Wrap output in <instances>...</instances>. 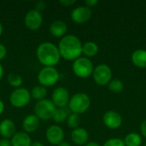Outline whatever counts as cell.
I'll list each match as a JSON object with an SVG mask.
<instances>
[{
    "label": "cell",
    "instance_id": "44dd1931",
    "mask_svg": "<svg viewBox=\"0 0 146 146\" xmlns=\"http://www.w3.org/2000/svg\"><path fill=\"white\" fill-rule=\"evenodd\" d=\"M123 142L126 146H141L142 138L137 133H130L125 136Z\"/></svg>",
    "mask_w": 146,
    "mask_h": 146
},
{
    "label": "cell",
    "instance_id": "74e56055",
    "mask_svg": "<svg viewBox=\"0 0 146 146\" xmlns=\"http://www.w3.org/2000/svg\"><path fill=\"white\" fill-rule=\"evenodd\" d=\"M3 76V68L2 64L0 63V80H2Z\"/></svg>",
    "mask_w": 146,
    "mask_h": 146
},
{
    "label": "cell",
    "instance_id": "7a4b0ae2",
    "mask_svg": "<svg viewBox=\"0 0 146 146\" xmlns=\"http://www.w3.org/2000/svg\"><path fill=\"white\" fill-rule=\"evenodd\" d=\"M38 62L44 67H55L61 60L58 47L50 42L41 43L36 50Z\"/></svg>",
    "mask_w": 146,
    "mask_h": 146
},
{
    "label": "cell",
    "instance_id": "e575fe53",
    "mask_svg": "<svg viewBox=\"0 0 146 146\" xmlns=\"http://www.w3.org/2000/svg\"><path fill=\"white\" fill-rule=\"evenodd\" d=\"M3 110H4V104H3V102L0 99V115L3 114Z\"/></svg>",
    "mask_w": 146,
    "mask_h": 146
},
{
    "label": "cell",
    "instance_id": "484cf974",
    "mask_svg": "<svg viewBox=\"0 0 146 146\" xmlns=\"http://www.w3.org/2000/svg\"><path fill=\"white\" fill-rule=\"evenodd\" d=\"M66 122H67L68 127L72 128L73 130L75 128H78V127H80V115H77L74 113H70Z\"/></svg>",
    "mask_w": 146,
    "mask_h": 146
},
{
    "label": "cell",
    "instance_id": "8992f818",
    "mask_svg": "<svg viewBox=\"0 0 146 146\" xmlns=\"http://www.w3.org/2000/svg\"><path fill=\"white\" fill-rule=\"evenodd\" d=\"M60 74L55 67H44L38 74V81L40 86L50 87L57 83Z\"/></svg>",
    "mask_w": 146,
    "mask_h": 146
},
{
    "label": "cell",
    "instance_id": "5b68a950",
    "mask_svg": "<svg viewBox=\"0 0 146 146\" xmlns=\"http://www.w3.org/2000/svg\"><path fill=\"white\" fill-rule=\"evenodd\" d=\"M56 107L50 99H43L38 101L33 108L34 115L40 121H48L52 119Z\"/></svg>",
    "mask_w": 146,
    "mask_h": 146
},
{
    "label": "cell",
    "instance_id": "d6986e66",
    "mask_svg": "<svg viewBox=\"0 0 146 146\" xmlns=\"http://www.w3.org/2000/svg\"><path fill=\"white\" fill-rule=\"evenodd\" d=\"M10 141L12 146H30L33 142L29 134L25 132L16 133Z\"/></svg>",
    "mask_w": 146,
    "mask_h": 146
},
{
    "label": "cell",
    "instance_id": "d4e9b609",
    "mask_svg": "<svg viewBox=\"0 0 146 146\" xmlns=\"http://www.w3.org/2000/svg\"><path fill=\"white\" fill-rule=\"evenodd\" d=\"M8 83L12 86L16 88L21 87V86L22 85V78L21 77V75H19L18 74H15V73H10L8 74Z\"/></svg>",
    "mask_w": 146,
    "mask_h": 146
},
{
    "label": "cell",
    "instance_id": "ac0fdd59",
    "mask_svg": "<svg viewBox=\"0 0 146 146\" xmlns=\"http://www.w3.org/2000/svg\"><path fill=\"white\" fill-rule=\"evenodd\" d=\"M133 64L139 68H146V50L139 49L133 52L131 56Z\"/></svg>",
    "mask_w": 146,
    "mask_h": 146
},
{
    "label": "cell",
    "instance_id": "ffe728a7",
    "mask_svg": "<svg viewBox=\"0 0 146 146\" xmlns=\"http://www.w3.org/2000/svg\"><path fill=\"white\" fill-rule=\"evenodd\" d=\"M98 50L99 47L95 42L87 41L82 44V54H84L85 57H93L98 53Z\"/></svg>",
    "mask_w": 146,
    "mask_h": 146
},
{
    "label": "cell",
    "instance_id": "d6a6232c",
    "mask_svg": "<svg viewBox=\"0 0 146 146\" xmlns=\"http://www.w3.org/2000/svg\"><path fill=\"white\" fill-rule=\"evenodd\" d=\"M0 146H12L11 141L9 139H0Z\"/></svg>",
    "mask_w": 146,
    "mask_h": 146
},
{
    "label": "cell",
    "instance_id": "277c9868",
    "mask_svg": "<svg viewBox=\"0 0 146 146\" xmlns=\"http://www.w3.org/2000/svg\"><path fill=\"white\" fill-rule=\"evenodd\" d=\"M74 74L80 79H86L92 75L94 66L92 62L85 56H80L74 61L72 65Z\"/></svg>",
    "mask_w": 146,
    "mask_h": 146
},
{
    "label": "cell",
    "instance_id": "ab89813d",
    "mask_svg": "<svg viewBox=\"0 0 146 146\" xmlns=\"http://www.w3.org/2000/svg\"><path fill=\"white\" fill-rule=\"evenodd\" d=\"M144 146H146V143H145V145H144Z\"/></svg>",
    "mask_w": 146,
    "mask_h": 146
},
{
    "label": "cell",
    "instance_id": "4dcf8cb0",
    "mask_svg": "<svg viewBox=\"0 0 146 146\" xmlns=\"http://www.w3.org/2000/svg\"><path fill=\"white\" fill-rule=\"evenodd\" d=\"M140 133L142 136L146 139V120L143 121L140 124Z\"/></svg>",
    "mask_w": 146,
    "mask_h": 146
},
{
    "label": "cell",
    "instance_id": "e0dca14e",
    "mask_svg": "<svg viewBox=\"0 0 146 146\" xmlns=\"http://www.w3.org/2000/svg\"><path fill=\"white\" fill-rule=\"evenodd\" d=\"M68 26L67 24L61 20H56L53 21L50 26V33L52 36L56 38H62L67 35Z\"/></svg>",
    "mask_w": 146,
    "mask_h": 146
},
{
    "label": "cell",
    "instance_id": "cb8c5ba5",
    "mask_svg": "<svg viewBox=\"0 0 146 146\" xmlns=\"http://www.w3.org/2000/svg\"><path fill=\"white\" fill-rule=\"evenodd\" d=\"M108 88L111 92L120 93L124 89V84L119 79H112L111 81L108 84Z\"/></svg>",
    "mask_w": 146,
    "mask_h": 146
},
{
    "label": "cell",
    "instance_id": "9c48e42d",
    "mask_svg": "<svg viewBox=\"0 0 146 146\" xmlns=\"http://www.w3.org/2000/svg\"><path fill=\"white\" fill-rule=\"evenodd\" d=\"M24 24L26 27L31 31L38 30L43 24L42 14L35 9H31L25 15Z\"/></svg>",
    "mask_w": 146,
    "mask_h": 146
},
{
    "label": "cell",
    "instance_id": "7402d4cb",
    "mask_svg": "<svg viewBox=\"0 0 146 146\" xmlns=\"http://www.w3.org/2000/svg\"><path fill=\"white\" fill-rule=\"evenodd\" d=\"M31 94V98L35 99L37 101H40L43 99H45L47 96V89L44 86H34L32 91L30 92Z\"/></svg>",
    "mask_w": 146,
    "mask_h": 146
},
{
    "label": "cell",
    "instance_id": "836d02e7",
    "mask_svg": "<svg viewBox=\"0 0 146 146\" xmlns=\"http://www.w3.org/2000/svg\"><path fill=\"white\" fill-rule=\"evenodd\" d=\"M84 146H100V145L98 143V142H95V141H92V142H88L86 143Z\"/></svg>",
    "mask_w": 146,
    "mask_h": 146
},
{
    "label": "cell",
    "instance_id": "ba28073f",
    "mask_svg": "<svg viewBox=\"0 0 146 146\" xmlns=\"http://www.w3.org/2000/svg\"><path fill=\"white\" fill-rule=\"evenodd\" d=\"M112 70L106 64H99L94 68L92 77L96 84L99 86H106L112 80Z\"/></svg>",
    "mask_w": 146,
    "mask_h": 146
},
{
    "label": "cell",
    "instance_id": "52a82bcc",
    "mask_svg": "<svg viewBox=\"0 0 146 146\" xmlns=\"http://www.w3.org/2000/svg\"><path fill=\"white\" fill-rule=\"evenodd\" d=\"M30 100V92L24 87L15 89L9 95V103L15 108H23L29 104Z\"/></svg>",
    "mask_w": 146,
    "mask_h": 146
},
{
    "label": "cell",
    "instance_id": "2e32d148",
    "mask_svg": "<svg viewBox=\"0 0 146 146\" xmlns=\"http://www.w3.org/2000/svg\"><path fill=\"white\" fill-rule=\"evenodd\" d=\"M39 125H40V120L34 114L27 115L22 121V128L24 132L27 133L35 132L39 127Z\"/></svg>",
    "mask_w": 146,
    "mask_h": 146
},
{
    "label": "cell",
    "instance_id": "3957f363",
    "mask_svg": "<svg viewBox=\"0 0 146 146\" xmlns=\"http://www.w3.org/2000/svg\"><path fill=\"white\" fill-rule=\"evenodd\" d=\"M68 105L71 113L81 115L90 109L91 98L85 92H78L70 97Z\"/></svg>",
    "mask_w": 146,
    "mask_h": 146
},
{
    "label": "cell",
    "instance_id": "603a6c76",
    "mask_svg": "<svg viewBox=\"0 0 146 146\" xmlns=\"http://www.w3.org/2000/svg\"><path fill=\"white\" fill-rule=\"evenodd\" d=\"M69 112L67 108H56L53 115L52 120L56 123H62L67 121Z\"/></svg>",
    "mask_w": 146,
    "mask_h": 146
},
{
    "label": "cell",
    "instance_id": "8d00e7d4",
    "mask_svg": "<svg viewBox=\"0 0 146 146\" xmlns=\"http://www.w3.org/2000/svg\"><path fill=\"white\" fill-rule=\"evenodd\" d=\"M57 146H71V145L68 143V142H66V141H62V143H60Z\"/></svg>",
    "mask_w": 146,
    "mask_h": 146
},
{
    "label": "cell",
    "instance_id": "4316f807",
    "mask_svg": "<svg viewBox=\"0 0 146 146\" xmlns=\"http://www.w3.org/2000/svg\"><path fill=\"white\" fill-rule=\"evenodd\" d=\"M103 146H126L123 139H118V138H113V139H108Z\"/></svg>",
    "mask_w": 146,
    "mask_h": 146
},
{
    "label": "cell",
    "instance_id": "83f0119b",
    "mask_svg": "<svg viewBox=\"0 0 146 146\" xmlns=\"http://www.w3.org/2000/svg\"><path fill=\"white\" fill-rule=\"evenodd\" d=\"M46 8V3L44 2V1H43V0H40V1H38V2H37L36 3V4H35V10H37L38 12H39V13H41L43 10H44V9Z\"/></svg>",
    "mask_w": 146,
    "mask_h": 146
},
{
    "label": "cell",
    "instance_id": "8fae6325",
    "mask_svg": "<svg viewBox=\"0 0 146 146\" xmlns=\"http://www.w3.org/2000/svg\"><path fill=\"white\" fill-rule=\"evenodd\" d=\"M92 15V11L87 6H79L74 9L71 12V19L77 24H84L90 21Z\"/></svg>",
    "mask_w": 146,
    "mask_h": 146
},
{
    "label": "cell",
    "instance_id": "9a60e30c",
    "mask_svg": "<svg viewBox=\"0 0 146 146\" xmlns=\"http://www.w3.org/2000/svg\"><path fill=\"white\" fill-rule=\"evenodd\" d=\"M71 140L76 145H85L86 143H88L89 133L83 127L75 128L71 133Z\"/></svg>",
    "mask_w": 146,
    "mask_h": 146
},
{
    "label": "cell",
    "instance_id": "5bb4252c",
    "mask_svg": "<svg viewBox=\"0 0 146 146\" xmlns=\"http://www.w3.org/2000/svg\"><path fill=\"white\" fill-rule=\"evenodd\" d=\"M16 133V127L14 121L10 119H4L0 122V135L3 139H11Z\"/></svg>",
    "mask_w": 146,
    "mask_h": 146
},
{
    "label": "cell",
    "instance_id": "f1b7e54d",
    "mask_svg": "<svg viewBox=\"0 0 146 146\" xmlns=\"http://www.w3.org/2000/svg\"><path fill=\"white\" fill-rule=\"evenodd\" d=\"M7 55V48L4 44H0V61H2Z\"/></svg>",
    "mask_w": 146,
    "mask_h": 146
},
{
    "label": "cell",
    "instance_id": "7c38bea8",
    "mask_svg": "<svg viewBox=\"0 0 146 146\" xmlns=\"http://www.w3.org/2000/svg\"><path fill=\"white\" fill-rule=\"evenodd\" d=\"M45 137L52 145H58L64 139V131L58 125H51L46 129Z\"/></svg>",
    "mask_w": 146,
    "mask_h": 146
},
{
    "label": "cell",
    "instance_id": "1f68e13d",
    "mask_svg": "<svg viewBox=\"0 0 146 146\" xmlns=\"http://www.w3.org/2000/svg\"><path fill=\"white\" fill-rule=\"evenodd\" d=\"M98 3V0H86V6H87L90 9L92 7H95Z\"/></svg>",
    "mask_w": 146,
    "mask_h": 146
},
{
    "label": "cell",
    "instance_id": "f546056e",
    "mask_svg": "<svg viewBox=\"0 0 146 146\" xmlns=\"http://www.w3.org/2000/svg\"><path fill=\"white\" fill-rule=\"evenodd\" d=\"M75 3H76V0H61V1H59V3L62 4V6H65V7L72 6Z\"/></svg>",
    "mask_w": 146,
    "mask_h": 146
},
{
    "label": "cell",
    "instance_id": "f35d334b",
    "mask_svg": "<svg viewBox=\"0 0 146 146\" xmlns=\"http://www.w3.org/2000/svg\"><path fill=\"white\" fill-rule=\"evenodd\" d=\"M3 25H2L1 22H0V37H1V35L3 34Z\"/></svg>",
    "mask_w": 146,
    "mask_h": 146
},
{
    "label": "cell",
    "instance_id": "4fadbf2b",
    "mask_svg": "<svg viewBox=\"0 0 146 146\" xmlns=\"http://www.w3.org/2000/svg\"><path fill=\"white\" fill-rule=\"evenodd\" d=\"M103 122L104 126L110 129H118L122 124V117L117 111L109 110L104 113L103 116Z\"/></svg>",
    "mask_w": 146,
    "mask_h": 146
},
{
    "label": "cell",
    "instance_id": "6da1fadb",
    "mask_svg": "<svg viewBox=\"0 0 146 146\" xmlns=\"http://www.w3.org/2000/svg\"><path fill=\"white\" fill-rule=\"evenodd\" d=\"M82 43L74 34H67L62 37L58 44L61 58L67 61H75L82 55Z\"/></svg>",
    "mask_w": 146,
    "mask_h": 146
},
{
    "label": "cell",
    "instance_id": "d590c367",
    "mask_svg": "<svg viewBox=\"0 0 146 146\" xmlns=\"http://www.w3.org/2000/svg\"><path fill=\"white\" fill-rule=\"evenodd\" d=\"M30 146H44V145L39 141H34V142H32Z\"/></svg>",
    "mask_w": 146,
    "mask_h": 146
},
{
    "label": "cell",
    "instance_id": "30bf717a",
    "mask_svg": "<svg viewBox=\"0 0 146 146\" xmlns=\"http://www.w3.org/2000/svg\"><path fill=\"white\" fill-rule=\"evenodd\" d=\"M70 99V94L67 88L59 86L56 88L51 95V102L56 108H66Z\"/></svg>",
    "mask_w": 146,
    "mask_h": 146
}]
</instances>
